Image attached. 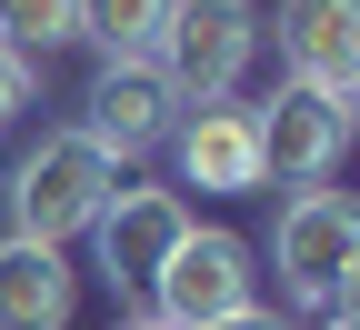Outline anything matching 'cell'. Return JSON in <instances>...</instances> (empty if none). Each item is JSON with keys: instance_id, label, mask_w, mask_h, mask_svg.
Returning <instances> with one entry per match:
<instances>
[{"instance_id": "cell-1", "label": "cell", "mask_w": 360, "mask_h": 330, "mask_svg": "<svg viewBox=\"0 0 360 330\" xmlns=\"http://www.w3.org/2000/svg\"><path fill=\"white\" fill-rule=\"evenodd\" d=\"M250 51H260V11L250 0H170V30H160L150 70L170 80L180 110H200V101H231L240 90Z\"/></svg>"}, {"instance_id": "cell-2", "label": "cell", "mask_w": 360, "mask_h": 330, "mask_svg": "<svg viewBox=\"0 0 360 330\" xmlns=\"http://www.w3.org/2000/svg\"><path fill=\"white\" fill-rule=\"evenodd\" d=\"M110 191H120V170L90 151L80 130H51V140H40V151L11 170V220H20V241L60 250V241H80V230L101 220Z\"/></svg>"}, {"instance_id": "cell-3", "label": "cell", "mask_w": 360, "mask_h": 330, "mask_svg": "<svg viewBox=\"0 0 360 330\" xmlns=\"http://www.w3.org/2000/svg\"><path fill=\"white\" fill-rule=\"evenodd\" d=\"M270 260H281V291L290 300L340 310L350 300V270H360V210L330 191V180H310V191L281 210V230H270Z\"/></svg>"}, {"instance_id": "cell-4", "label": "cell", "mask_w": 360, "mask_h": 330, "mask_svg": "<svg viewBox=\"0 0 360 330\" xmlns=\"http://www.w3.org/2000/svg\"><path fill=\"white\" fill-rule=\"evenodd\" d=\"M350 120H360V101L350 90H300V80H281L260 101V170H281V180H330L340 170V151H350Z\"/></svg>"}, {"instance_id": "cell-5", "label": "cell", "mask_w": 360, "mask_h": 330, "mask_svg": "<svg viewBox=\"0 0 360 330\" xmlns=\"http://www.w3.org/2000/svg\"><path fill=\"white\" fill-rule=\"evenodd\" d=\"M150 300H160V330H210V320H231L250 310V250L231 241V230H180V250L160 260L150 280Z\"/></svg>"}, {"instance_id": "cell-6", "label": "cell", "mask_w": 360, "mask_h": 330, "mask_svg": "<svg viewBox=\"0 0 360 330\" xmlns=\"http://www.w3.org/2000/svg\"><path fill=\"white\" fill-rule=\"evenodd\" d=\"M170 120H180L170 80H160L150 61H110L101 80H90V120H80V140H90V151H101V160L120 170V160L160 151V140H170Z\"/></svg>"}, {"instance_id": "cell-7", "label": "cell", "mask_w": 360, "mask_h": 330, "mask_svg": "<svg viewBox=\"0 0 360 330\" xmlns=\"http://www.w3.org/2000/svg\"><path fill=\"white\" fill-rule=\"evenodd\" d=\"M180 230H191L180 191H110L101 220H90V241H101V280H110V291H150L160 260L180 250Z\"/></svg>"}, {"instance_id": "cell-8", "label": "cell", "mask_w": 360, "mask_h": 330, "mask_svg": "<svg viewBox=\"0 0 360 330\" xmlns=\"http://www.w3.org/2000/svg\"><path fill=\"white\" fill-rule=\"evenodd\" d=\"M180 140V180L191 191H260V110L250 101H200L191 120H170Z\"/></svg>"}, {"instance_id": "cell-9", "label": "cell", "mask_w": 360, "mask_h": 330, "mask_svg": "<svg viewBox=\"0 0 360 330\" xmlns=\"http://www.w3.org/2000/svg\"><path fill=\"white\" fill-rule=\"evenodd\" d=\"M281 61L300 90L360 101V0H281Z\"/></svg>"}, {"instance_id": "cell-10", "label": "cell", "mask_w": 360, "mask_h": 330, "mask_svg": "<svg viewBox=\"0 0 360 330\" xmlns=\"http://www.w3.org/2000/svg\"><path fill=\"white\" fill-rule=\"evenodd\" d=\"M70 320V260L40 241H0V330H60Z\"/></svg>"}, {"instance_id": "cell-11", "label": "cell", "mask_w": 360, "mask_h": 330, "mask_svg": "<svg viewBox=\"0 0 360 330\" xmlns=\"http://www.w3.org/2000/svg\"><path fill=\"white\" fill-rule=\"evenodd\" d=\"M160 30H170V0H80V30L70 40H90L101 70H110V61H150Z\"/></svg>"}, {"instance_id": "cell-12", "label": "cell", "mask_w": 360, "mask_h": 330, "mask_svg": "<svg viewBox=\"0 0 360 330\" xmlns=\"http://www.w3.org/2000/svg\"><path fill=\"white\" fill-rule=\"evenodd\" d=\"M80 30V0H0V51H60V40Z\"/></svg>"}, {"instance_id": "cell-13", "label": "cell", "mask_w": 360, "mask_h": 330, "mask_svg": "<svg viewBox=\"0 0 360 330\" xmlns=\"http://www.w3.org/2000/svg\"><path fill=\"white\" fill-rule=\"evenodd\" d=\"M20 101H30V61H20V51H0V120H11Z\"/></svg>"}, {"instance_id": "cell-14", "label": "cell", "mask_w": 360, "mask_h": 330, "mask_svg": "<svg viewBox=\"0 0 360 330\" xmlns=\"http://www.w3.org/2000/svg\"><path fill=\"white\" fill-rule=\"evenodd\" d=\"M210 330H281V310H260V300H250V310H231V320H210Z\"/></svg>"}, {"instance_id": "cell-15", "label": "cell", "mask_w": 360, "mask_h": 330, "mask_svg": "<svg viewBox=\"0 0 360 330\" xmlns=\"http://www.w3.org/2000/svg\"><path fill=\"white\" fill-rule=\"evenodd\" d=\"M321 330H360V320H350V310H330V320H321Z\"/></svg>"}, {"instance_id": "cell-16", "label": "cell", "mask_w": 360, "mask_h": 330, "mask_svg": "<svg viewBox=\"0 0 360 330\" xmlns=\"http://www.w3.org/2000/svg\"><path fill=\"white\" fill-rule=\"evenodd\" d=\"M120 330H160V320H120Z\"/></svg>"}]
</instances>
